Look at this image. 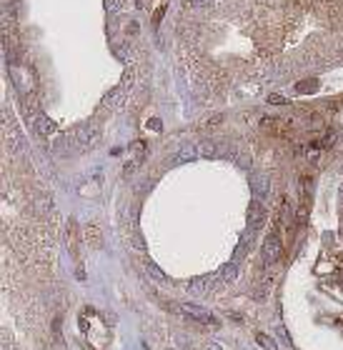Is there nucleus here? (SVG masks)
Segmentation results:
<instances>
[{"instance_id":"f257e3e1","label":"nucleus","mask_w":343,"mask_h":350,"mask_svg":"<svg viewBox=\"0 0 343 350\" xmlns=\"http://www.w3.org/2000/svg\"><path fill=\"white\" fill-rule=\"evenodd\" d=\"M221 285L223 283L218 275H201V278H193L185 288L190 295H213L216 290H221Z\"/></svg>"},{"instance_id":"f03ea898","label":"nucleus","mask_w":343,"mask_h":350,"mask_svg":"<svg viewBox=\"0 0 343 350\" xmlns=\"http://www.w3.org/2000/svg\"><path fill=\"white\" fill-rule=\"evenodd\" d=\"M181 310L188 315V318H193L196 323H201V325H206V328H218L221 325V320L213 315L210 310H206L203 305H196V303H183L181 305Z\"/></svg>"},{"instance_id":"7ed1b4c3","label":"nucleus","mask_w":343,"mask_h":350,"mask_svg":"<svg viewBox=\"0 0 343 350\" xmlns=\"http://www.w3.org/2000/svg\"><path fill=\"white\" fill-rule=\"evenodd\" d=\"M263 262L266 265H273V262L281 258V253H283V243H281V233H278V228H273L268 235H266V240H263Z\"/></svg>"},{"instance_id":"20e7f679","label":"nucleus","mask_w":343,"mask_h":350,"mask_svg":"<svg viewBox=\"0 0 343 350\" xmlns=\"http://www.w3.org/2000/svg\"><path fill=\"white\" fill-rule=\"evenodd\" d=\"M73 140H75L80 148H88L93 140H98V130H95V125H93V123H83V125H78V128L73 130Z\"/></svg>"},{"instance_id":"39448f33","label":"nucleus","mask_w":343,"mask_h":350,"mask_svg":"<svg viewBox=\"0 0 343 350\" xmlns=\"http://www.w3.org/2000/svg\"><path fill=\"white\" fill-rule=\"evenodd\" d=\"M263 223H266V208L258 200H253L248 205V225L251 228H261Z\"/></svg>"},{"instance_id":"423d86ee","label":"nucleus","mask_w":343,"mask_h":350,"mask_svg":"<svg viewBox=\"0 0 343 350\" xmlns=\"http://www.w3.org/2000/svg\"><path fill=\"white\" fill-rule=\"evenodd\" d=\"M30 125L35 128V133H38V135H46V138H50V135L55 133V123H53L48 115H43V113H40V115H38V118H35Z\"/></svg>"},{"instance_id":"0eeeda50","label":"nucleus","mask_w":343,"mask_h":350,"mask_svg":"<svg viewBox=\"0 0 343 350\" xmlns=\"http://www.w3.org/2000/svg\"><path fill=\"white\" fill-rule=\"evenodd\" d=\"M218 278H221L223 285H228V283H235V280H238V262L230 260V262H226V265H221Z\"/></svg>"},{"instance_id":"6e6552de","label":"nucleus","mask_w":343,"mask_h":350,"mask_svg":"<svg viewBox=\"0 0 343 350\" xmlns=\"http://www.w3.org/2000/svg\"><path fill=\"white\" fill-rule=\"evenodd\" d=\"M261 130L263 133H271V135H281L286 130V123L281 118H263L261 120Z\"/></svg>"},{"instance_id":"1a4fd4ad","label":"nucleus","mask_w":343,"mask_h":350,"mask_svg":"<svg viewBox=\"0 0 343 350\" xmlns=\"http://www.w3.org/2000/svg\"><path fill=\"white\" fill-rule=\"evenodd\" d=\"M253 193L258 195V198H268L271 195V178L268 175H255L253 178Z\"/></svg>"},{"instance_id":"9d476101","label":"nucleus","mask_w":343,"mask_h":350,"mask_svg":"<svg viewBox=\"0 0 343 350\" xmlns=\"http://www.w3.org/2000/svg\"><path fill=\"white\" fill-rule=\"evenodd\" d=\"M198 155V150H196V145H188V148H181L176 155H173V160H170V165H183V163H188V160H193Z\"/></svg>"},{"instance_id":"9b49d317","label":"nucleus","mask_w":343,"mask_h":350,"mask_svg":"<svg viewBox=\"0 0 343 350\" xmlns=\"http://www.w3.org/2000/svg\"><path fill=\"white\" fill-rule=\"evenodd\" d=\"M196 150H198V155H203V158H216L223 148H221V145H216L213 140H201V143L196 145Z\"/></svg>"},{"instance_id":"f8f14e48","label":"nucleus","mask_w":343,"mask_h":350,"mask_svg":"<svg viewBox=\"0 0 343 350\" xmlns=\"http://www.w3.org/2000/svg\"><path fill=\"white\" fill-rule=\"evenodd\" d=\"M85 240H88L91 248H100V245H103L100 228H98V225H85Z\"/></svg>"},{"instance_id":"ddd939ff","label":"nucleus","mask_w":343,"mask_h":350,"mask_svg":"<svg viewBox=\"0 0 343 350\" xmlns=\"http://www.w3.org/2000/svg\"><path fill=\"white\" fill-rule=\"evenodd\" d=\"M316 90H318V80H316V78H308V80H298V83H296V93H298V95L316 93Z\"/></svg>"},{"instance_id":"4468645a","label":"nucleus","mask_w":343,"mask_h":350,"mask_svg":"<svg viewBox=\"0 0 343 350\" xmlns=\"http://www.w3.org/2000/svg\"><path fill=\"white\" fill-rule=\"evenodd\" d=\"M68 245H70V253L78 255V225H75V220L68 223Z\"/></svg>"},{"instance_id":"2eb2a0df","label":"nucleus","mask_w":343,"mask_h":350,"mask_svg":"<svg viewBox=\"0 0 343 350\" xmlns=\"http://www.w3.org/2000/svg\"><path fill=\"white\" fill-rule=\"evenodd\" d=\"M246 250H248V233H243V235H241V243H238V248H235L233 262H241V258L246 255Z\"/></svg>"},{"instance_id":"dca6fc26","label":"nucleus","mask_w":343,"mask_h":350,"mask_svg":"<svg viewBox=\"0 0 343 350\" xmlns=\"http://www.w3.org/2000/svg\"><path fill=\"white\" fill-rule=\"evenodd\" d=\"M255 343H258L261 348H266V350H278V345H275V340H271L266 333H255Z\"/></svg>"},{"instance_id":"f3484780","label":"nucleus","mask_w":343,"mask_h":350,"mask_svg":"<svg viewBox=\"0 0 343 350\" xmlns=\"http://www.w3.org/2000/svg\"><path fill=\"white\" fill-rule=\"evenodd\" d=\"M143 268H145V273L151 275L153 280H158V283H163V280H165V275H163V273H160V270L153 265V262H148V260H145V262H143Z\"/></svg>"},{"instance_id":"a211bd4d","label":"nucleus","mask_w":343,"mask_h":350,"mask_svg":"<svg viewBox=\"0 0 343 350\" xmlns=\"http://www.w3.org/2000/svg\"><path fill=\"white\" fill-rule=\"evenodd\" d=\"M131 245H133V248H138L140 253H145V243H143V238H140L138 233H133V235H131Z\"/></svg>"},{"instance_id":"6ab92c4d","label":"nucleus","mask_w":343,"mask_h":350,"mask_svg":"<svg viewBox=\"0 0 343 350\" xmlns=\"http://www.w3.org/2000/svg\"><path fill=\"white\" fill-rule=\"evenodd\" d=\"M268 100H271L273 105H275V103H278V105H286V103H288V100H286L283 95H278V93H273V95H268Z\"/></svg>"},{"instance_id":"aec40b11","label":"nucleus","mask_w":343,"mask_h":350,"mask_svg":"<svg viewBox=\"0 0 343 350\" xmlns=\"http://www.w3.org/2000/svg\"><path fill=\"white\" fill-rule=\"evenodd\" d=\"M210 3H216V0H190V5H196V8H206Z\"/></svg>"},{"instance_id":"412c9836","label":"nucleus","mask_w":343,"mask_h":350,"mask_svg":"<svg viewBox=\"0 0 343 350\" xmlns=\"http://www.w3.org/2000/svg\"><path fill=\"white\" fill-rule=\"evenodd\" d=\"M203 350H223V348H221L218 343H206V348H203Z\"/></svg>"},{"instance_id":"4be33fe9","label":"nucleus","mask_w":343,"mask_h":350,"mask_svg":"<svg viewBox=\"0 0 343 350\" xmlns=\"http://www.w3.org/2000/svg\"><path fill=\"white\" fill-rule=\"evenodd\" d=\"M136 3H138V0H136Z\"/></svg>"}]
</instances>
